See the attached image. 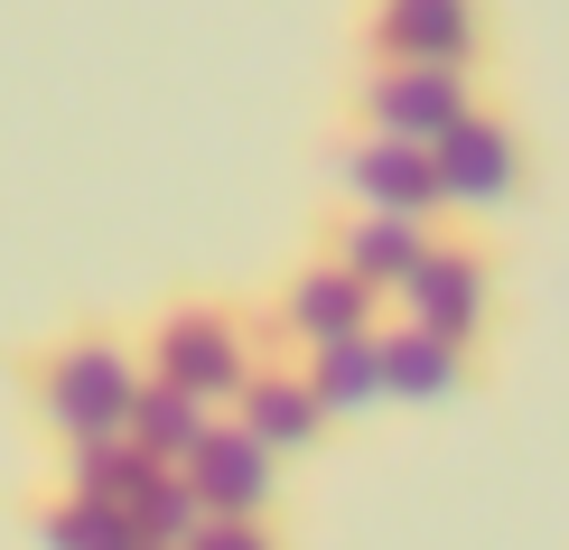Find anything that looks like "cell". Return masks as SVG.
<instances>
[{
	"label": "cell",
	"instance_id": "6da1fadb",
	"mask_svg": "<svg viewBox=\"0 0 569 550\" xmlns=\"http://www.w3.org/2000/svg\"><path fill=\"white\" fill-rule=\"evenodd\" d=\"M150 382L131 327H66L19 364L29 420L47 429V448H84V439H131V401Z\"/></svg>",
	"mask_w": 569,
	"mask_h": 550
},
{
	"label": "cell",
	"instance_id": "7a4b0ae2",
	"mask_svg": "<svg viewBox=\"0 0 569 550\" xmlns=\"http://www.w3.org/2000/svg\"><path fill=\"white\" fill-rule=\"evenodd\" d=\"M140 354H150V373H169V382H187V392H206L216 411H233L243 382L262 373L280 346H271V327L252 318V308L187 290V299H169L150 327H140Z\"/></svg>",
	"mask_w": 569,
	"mask_h": 550
},
{
	"label": "cell",
	"instance_id": "3957f363",
	"mask_svg": "<svg viewBox=\"0 0 569 550\" xmlns=\"http://www.w3.org/2000/svg\"><path fill=\"white\" fill-rule=\"evenodd\" d=\"M383 318H392V299L373 290L365 271H346L327 243L308 252V261H290V271H280V290H271V308H262V327H271L280 354H318V346L365 337V327H383Z\"/></svg>",
	"mask_w": 569,
	"mask_h": 550
},
{
	"label": "cell",
	"instance_id": "277c9868",
	"mask_svg": "<svg viewBox=\"0 0 569 550\" xmlns=\"http://www.w3.org/2000/svg\"><path fill=\"white\" fill-rule=\"evenodd\" d=\"M439 187H448V214H505V206H523V187H532V140L513 112H458L439 140Z\"/></svg>",
	"mask_w": 569,
	"mask_h": 550
},
{
	"label": "cell",
	"instance_id": "5b68a950",
	"mask_svg": "<svg viewBox=\"0 0 569 550\" xmlns=\"http://www.w3.org/2000/svg\"><path fill=\"white\" fill-rule=\"evenodd\" d=\"M327 178H337V197H346V206L448 214L439 150H430V140H401V131H365V122H346V140L327 150Z\"/></svg>",
	"mask_w": 569,
	"mask_h": 550
},
{
	"label": "cell",
	"instance_id": "8992f818",
	"mask_svg": "<svg viewBox=\"0 0 569 550\" xmlns=\"http://www.w3.org/2000/svg\"><path fill=\"white\" fill-rule=\"evenodd\" d=\"M486 0H365V66H486Z\"/></svg>",
	"mask_w": 569,
	"mask_h": 550
},
{
	"label": "cell",
	"instance_id": "52a82bcc",
	"mask_svg": "<svg viewBox=\"0 0 569 550\" xmlns=\"http://www.w3.org/2000/svg\"><path fill=\"white\" fill-rule=\"evenodd\" d=\"M392 308L420 318V327H448V337L486 346V327H495V252L477 243V233L439 224V243L420 252V271L392 290Z\"/></svg>",
	"mask_w": 569,
	"mask_h": 550
},
{
	"label": "cell",
	"instance_id": "ba28073f",
	"mask_svg": "<svg viewBox=\"0 0 569 550\" xmlns=\"http://www.w3.org/2000/svg\"><path fill=\"white\" fill-rule=\"evenodd\" d=\"M477 66H365V84H355L346 122L365 131H401V140H439L458 112H477Z\"/></svg>",
	"mask_w": 569,
	"mask_h": 550
},
{
	"label": "cell",
	"instance_id": "9c48e42d",
	"mask_svg": "<svg viewBox=\"0 0 569 550\" xmlns=\"http://www.w3.org/2000/svg\"><path fill=\"white\" fill-rule=\"evenodd\" d=\"M233 420H243V429H252L262 448H280V458H318V448H327V429H337V411H327V392L308 382V354H271V364L243 382Z\"/></svg>",
	"mask_w": 569,
	"mask_h": 550
},
{
	"label": "cell",
	"instance_id": "30bf717a",
	"mask_svg": "<svg viewBox=\"0 0 569 550\" xmlns=\"http://www.w3.org/2000/svg\"><path fill=\"white\" fill-rule=\"evenodd\" d=\"M327 252L346 261V271H365L373 290H401V280L420 271V252L439 243V214H392V206H337L327 214V233H318Z\"/></svg>",
	"mask_w": 569,
	"mask_h": 550
},
{
	"label": "cell",
	"instance_id": "8fae6325",
	"mask_svg": "<svg viewBox=\"0 0 569 550\" xmlns=\"http://www.w3.org/2000/svg\"><path fill=\"white\" fill-rule=\"evenodd\" d=\"M383 337V382H392V401H458V392H477V346L467 337H448V327H420V318H392L373 327Z\"/></svg>",
	"mask_w": 569,
	"mask_h": 550
},
{
	"label": "cell",
	"instance_id": "7c38bea8",
	"mask_svg": "<svg viewBox=\"0 0 569 550\" xmlns=\"http://www.w3.org/2000/svg\"><path fill=\"white\" fill-rule=\"evenodd\" d=\"M280 448H262L243 420H216L206 429V448L187 458V476H197L206 513H280Z\"/></svg>",
	"mask_w": 569,
	"mask_h": 550
},
{
	"label": "cell",
	"instance_id": "4fadbf2b",
	"mask_svg": "<svg viewBox=\"0 0 569 550\" xmlns=\"http://www.w3.org/2000/svg\"><path fill=\"white\" fill-rule=\"evenodd\" d=\"M29 541L38 550H140L131 513L103 504V494H76V486H47L29 504Z\"/></svg>",
	"mask_w": 569,
	"mask_h": 550
},
{
	"label": "cell",
	"instance_id": "5bb4252c",
	"mask_svg": "<svg viewBox=\"0 0 569 550\" xmlns=\"http://www.w3.org/2000/svg\"><path fill=\"white\" fill-rule=\"evenodd\" d=\"M206 429H216V401H206V392H187V382H169V373L140 382V401H131V439L150 448V458L187 467V458L206 448Z\"/></svg>",
	"mask_w": 569,
	"mask_h": 550
},
{
	"label": "cell",
	"instance_id": "9a60e30c",
	"mask_svg": "<svg viewBox=\"0 0 569 550\" xmlns=\"http://www.w3.org/2000/svg\"><path fill=\"white\" fill-rule=\"evenodd\" d=\"M308 382L327 392V411L337 420H373V401H392V382H383V337H337V346H318L308 354Z\"/></svg>",
	"mask_w": 569,
	"mask_h": 550
},
{
	"label": "cell",
	"instance_id": "2e32d148",
	"mask_svg": "<svg viewBox=\"0 0 569 550\" xmlns=\"http://www.w3.org/2000/svg\"><path fill=\"white\" fill-rule=\"evenodd\" d=\"M187 550H290V532H280V513H216Z\"/></svg>",
	"mask_w": 569,
	"mask_h": 550
},
{
	"label": "cell",
	"instance_id": "e0dca14e",
	"mask_svg": "<svg viewBox=\"0 0 569 550\" xmlns=\"http://www.w3.org/2000/svg\"><path fill=\"white\" fill-rule=\"evenodd\" d=\"M140 550H178V541H140Z\"/></svg>",
	"mask_w": 569,
	"mask_h": 550
}]
</instances>
